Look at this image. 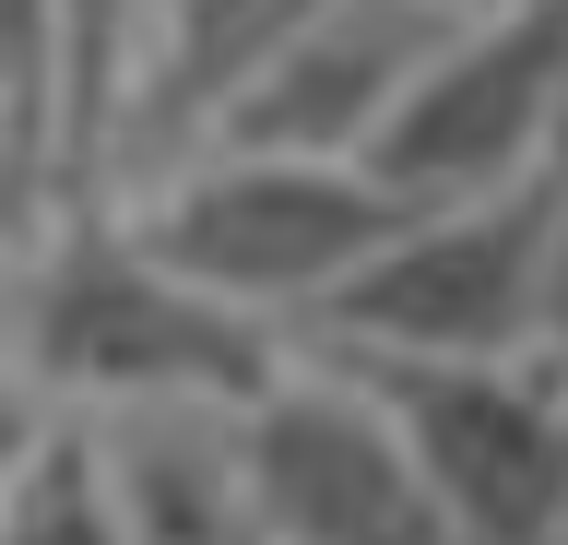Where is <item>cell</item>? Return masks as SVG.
Masks as SVG:
<instances>
[{
  "label": "cell",
  "instance_id": "12",
  "mask_svg": "<svg viewBox=\"0 0 568 545\" xmlns=\"http://www.w3.org/2000/svg\"><path fill=\"white\" fill-rule=\"evenodd\" d=\"M545 190H557V214H545V356L568 367V143L545 166Z\"/></svg>",
  "mask_w": 568,
  "mask_h": 545
},
{
  "label": "cell",
  "instance_id": "7",
  "mask_svg": "<svg viewBox=\"0 0 568 545\" xmlns=\"http://www.w3.org/2000/svg\"><path fill=\"white\" fill-rule=\"evenodd\" d=\"M462 12L450 0H320L308 24L237 83V108L213 119L202 143H248V154H344L367 166L379 131L403 119V95L426 83L438 37Z\"/></svg>",
  "mask_w": 568,
  "mask_h": 545
},
{
  "label": "cell",
  "instance_id": "10",
  "mask_svg": "<svg viewBox=\"0 0 568 545\" xmlns=\"http://www.w3.org/2000/svg\"><path fill=\"white\" fill-rule=\"evenodd\" d=\"M60 190V0H0V238Z\"/></svg>",
  "mask_w": 568,
  "mask_h": 545
},
{
  "label": "cell",
  "instance_id": "9",
  "mask_svg": "<svg viewBox=\"0 0 568 545\" xmlns=\"http://www.w3.org/2000/svg\"><path fill=\"white\" fill-rule=\"evenodd\" d=\"M95 451H106L131 545H261V509H248V474H237V415L154 403V415H106Z\"/></svg>",
  "mask_w": 568,
  "mask_h": 545
},
{
  "label": "cell",
  "instance_id": "2",
  "mask_svg": "<svg viewBox=\"0 0 568 545\" xmlns=\"http://www.w3.org/2000/svg\"><path fill=\"white\" fill-rule=\"evenodd\" d=\"M119 202H131V225L202 296L273 321L284 344L332 309V285L379 250L390 225L415 214V190H390L379 166H344V154H248V143H190L154 179H131Z\"/></svg>",
  "mask_w": 568,
  "mask_h": 545
},
{
  "label": "cell",
  "instance_id": "3",
  "mask_svg": "<svg viewBox=\"0 0 568 545\" xmlns=\"http://www.w3.org/2000/svg\"><path fill=\"white\" fill-rule=\"evenodd\" d=\"M545 166L509 190L415 202L296 344L320 356H545V214H557Z\"/></svg>",
  "mask_w": 568,
  "mask_h": 545
},
{
  "label": "cell",
  "instance_id": "11",
  "mask_svg": "<svg viewBox=\"0 0 568 545\" xmlns=\"http://www.w3.org/2000/svg\"><path fill=\"white\" fill-rule=\"evenodd\" d=\"M0 545H131V522H119V486H106V451L95 427H48L36 438L24 486L0 498Z\"/></svg>",
  "mask_w": 568,
  "mask_h": 545
},
{
  "label": "cell",
  "instance_id": "13",
  "mask_svg": "<svg viewBox=\"0 0 568 545\" xmlns=\"http://www.w3.org/2000/svg\"><path fill=\"white\" fill-rule=\"evenodd\" d=\"M48 427H60V415H48L24 380H0V498L24 486V463H36V438H48Z\"/></svg>",
  "mask_w": 568,
  "mask_h": 545
},
{
  "label": "cell",
  "instance_id": "5",
  "mask_svg": "<svg viewBox=\"0 0 568 545\" xmlns=\"http://www.w3.org/2000/svg\"><path fill=\"white\" fill-rule=\"evenodd\" d=\"M237 474L261 509V545H450L390 403L320 344H296L237 403Z\"/></svg>",
  "mask_w": 568,
  "mask_h": 545
},
{
  "label": "cell",
  "instance_id": "1",
  "mask_svg": "<svg viewBox=\"0 0 568 545\" xmlns=\"http://www.w3.org/2000/svg\"><path fill=\"white\" fill-rule=\"evenodd\" d=\"M296 356L273 321L202 296L154 238L131 225L119 190L48 202L0 238V380H24L48 415L106 427L154 403H213L237 415L273 367Z\"/></svg>",
  "mask_w": 568,
  "mask_h": 545
},
{
  "label": "cell",
  "instance_id": "6",
  "mask_svg": "<svg viewBox=\"0 0 568 545\" xmlns=\"http://www.w3.org/2000/svg\"><path fill=\"white\" fill-rule=\"evenodd\" d=\"M557 143H568V0H486L438 37L426 83L403 95L367 166L415 202H450V190L532 179Z\"/></svg>",
  "mask_w": 568,
  "mask_h": 545
},
{
  "label": "cell",
  "instance_id": "4",
  "mask_svg": "<svg viewBox=\"0 0 568 545\" xmlns=\"http://www.w3.org/2000/svg\"><path fill=\"white\" fill-rule=\"evenodd\" d=\"M390 403L450 545H568V367L557 356H344Z\"/></svg>",
  "mask_w": 568,
  "mask_h": 545
},
{
  "label": "cell",
  "instance_id": "14",
  "mask_svg": "<svg viewBox=\"0 0 568 545\" xmlns=\"http://www.w3.org/2000/svg\"><path fill=\"white\" fill-rule=\"evenodd\" d=\"M450 12H486V0H450Z\"/></svg>",
  "mask_w": 568,
  "mask_h": 545
},
{
  "label": "cell",
  "instance_id": "8",
  "mask_svg": "<svg viewBox=\"0 0 568 545\" xmlns=\"http://www.w3.org/2000/svg\"><path fill=\"white\" fill-rule=\"evenodd\" d=\"M320 0H154L142 12V60H131V108H119V166L106 190L154 179L166 154H190L213 119L237 108V83L273 60Z\"/></svg>",
  "mask_w": 568,
  "mask_h": 545
}]
</instances>
